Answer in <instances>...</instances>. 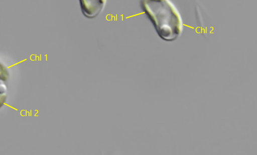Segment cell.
I'll use <instances>...</instances> for the list:
<instances>
[{
	"instance_id": "7a4b0ae2",
	"label": "cell",
	"mask_w": 257,
	"mask_h": 155,
	"mask_svg": "<svg viewBox=\"0 0 257 155\" xmlns=\"http://www.w3.org/2000/svg\"><path fill=\"white\" fill-rule=\"evenodd\" d=\"M78 3L82 15L87 19H93L104 11L107 0H78Z\"/></svg>"
},
{
	"instance_id": "6da1fadb",
	"label": "cell",
	"mask_w": 257,
	"mask_h": 155,
	"mask_svg": "<svg viewBox=\"0 0 257 155\" xmlns=\"http://www.w3.org/2000/svg\"><path fill=\"white\" fill-rule=\"evenodd\" d=\"M140 6L161 39L172 42L179 38L183 21L171 0H141Z\"/></svg>"
},
{
	"instance_id": "3957f363",
	"label": "cell",
	"mask_w": 257,
	"mask_h": 155,
	"mask_svg": "<svg viewBox=\"0 0 257 155\" xmlns=\"http://www.w3.org/2000/svg\"><path fill=\"white\" fill-rule=\"evenodd\" d=\"M9 71L0 62V108L5 104L7 98Z\"/></svg>"
}]
</instances>
